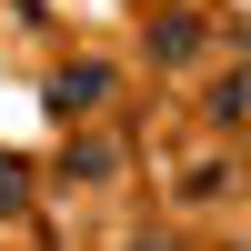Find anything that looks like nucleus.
Returning <instances> with one entry per match:
<instances>
[{"instance_id":"f257e3e1","label":"nucleus","mask_w":251,"mask_h":251,"mask_svg":"<svg viewBox=\"0 0 251 251\" xmlns=\"http://www.w3.org/2000/svg\"><path fill=\"white\" fill-rule=\"evenodd\" d=\"M100 91H111V71H100V60H80V71H60V80H50V111L71 121V111H91Z\"/></svg>"},{"instance_id":"f03ea898","label":"nucleus","mask_w":251,"mask_h":251,"mask_svg":"<svg viewBox=\"0 0 251 251\" xmlns=\"http://www.w3.org/2000/svg\"><path fill=\"white\" fill-rule=\"evenodd\" d=\"M191 50H201V10H161V30H151V60H171V71H181Z\"/></svg>"},{"instance_id":"7ed1b4c3","label":"nucleus","mask_w":251,"mask_h":251,"mask_svg":"<svg viewBox=\"0 0 251 251\" xmlns=\"http://www.w3.org/2000/svg\"><path fill=\"white\" fill-rule=\"evenodd\" d=\"M60 171H71V181H100V171H111V141H80V151L60 161Z\"/></svg>"},{"instance_id":"20e7f679","label":"nucleus","mask_w":251,"mask_h":251,"mask_svg":"<svg viewBox=\"0 0 251 251\" xmlns=\"http://www.w3.org/2000/svg\"><path fill=\"white\" fill-rule=\"evenodd\" d=\"M221 191H231V161H211V171H191V181H181V201H221Z\"/></svg>"},{"instance_id":"39448f33","label":"nucleus","mask_w":251,"mask_h":251,"mask_svg":"<svg viewBox=\"0 0 251 251\" xmlns=\"http://www.w3.org/2000/svg\"><path fill=\"white\" fill-rule=\"evenodd\" d=\"M211 121H221V131L241 121V71H221V80H211Z\"/></svg>"},{"instance_id":"423d86ee","label":"nucleus","mask_w":251,"mask_h":251,"mask_svg":"<svg viewBox=\"0 0 251 251\" xmlns=\"http://www.w3.org/2000/svg\"><path fill=\"white\" fill-rule=\"evenodd\" d=\"M20 201H30V181H20L10 161H0V211H20Z\"/></svg>"},{"instance_id":"0eeeda50","label":"nucleus","mask_w":251,"mask_h":251,"mask_svg":"<svg viewBox=\"0 0 251 251\" xmlns=\"http://www.w3.org/2000/svg\"><path fill=\"white\" fill-rule=\"evenodd\" d=\"M141 251H181V241H141Z\"/></svg>"}]
</instances>
